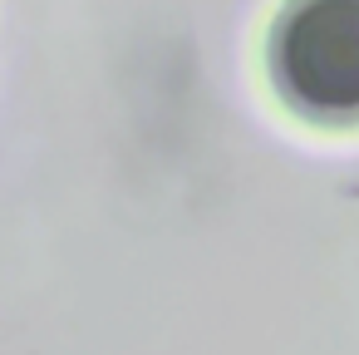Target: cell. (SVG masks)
<instances>
[{"label": "cell", "instance_id": "1", "mask_svg": "<svg viewBox=\"0 0 359 355\" xmlns=\"http://www.w3.org/2000/svg\"><path fill=\"white\" fill-rule=\"evenodd\" d=\"M266 70L305 124H359V0H285L266 35Z\"/></svg>", "mask_w": 359, "mask_h": 355}]
</instances>
